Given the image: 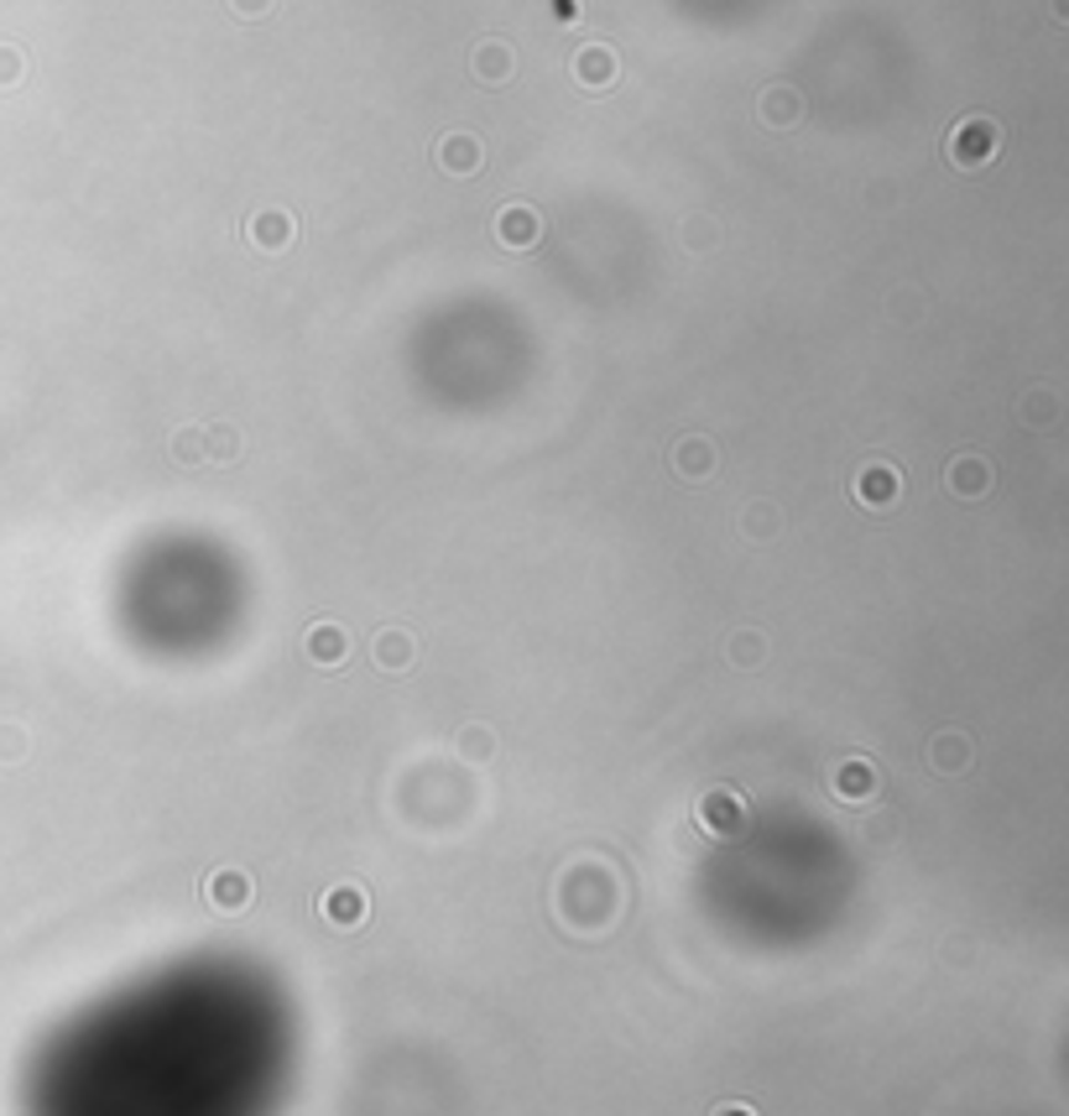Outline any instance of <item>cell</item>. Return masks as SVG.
Returning <instances> with one entry per match:
<instances>
[{
    "label": "cell",
    "instance_id": "obj_1",
    "mask_svg": "<svg viewBox=\"0 0 1069 1116\" xmlns=\"http://www.w3.org/2000/svg\"><path fill=\"white\" fill-rule=\"evenodd\" d=\"M945 152H949V162H955L960 172L986 168V162L1001 152V125L991 121V115H966V121L949 131Z\"/></svg>",
    "mask_w": 1069,
    "mask_h": 1116
},
{
    "label": "cell",
    "instance_id": "obj_2",
    "mask_svg": "<svg viewBox=\"0 0 1069 1116\" xmlns=\"http://www.w3.org/2000/svg\"><path fill=\"white\" fill-rule=\"evenodd\" d=\"M694 820H699V830L715 835V841H736L746 830V820H752V808H746V798L736 788H709V793H699Z\"/></svg>",
    "mask_w": 1069,
    "mask_h": 1116
},
{
    "label": "cell",
    "instance_id": "obj_3",
    "mask_svg": "<svg viewBox=\"0 0 1069 1116\" xmlns=\"http://www.w3.org/2000/svg\"><path fill=\"white\" fill-rule=\"evenodd\" d=\"M204 903L209 913H220V918H235L256 903V876L245 872V866H220V872L204 876Z\"/></svg>",
    "mask_w": 1069,
    "mask_h": 1116
},
{
    "label": "cell",
    "instance_id": "obj_4",
    "mask_svg": "<svg viewBox=\"0 0 1069 1116\" xmlns=\"http://www.w3.org/2000/svg\"><path fill=\"white\" fill-rule=\"evenodd\" d=\"M881 788V773L871 756H846V762H835V773H829V793L840 798V804H871Z\"/></svg>",
    "mask_w": 1069,
    "mask_h": 1116
},
{
    "label": "cell",
    "instance_id": "obj_5",
    "mask_svg": "<svg viewBox=\"0 0 1069 1116\" xmlns=\"http://www.w3.org/2000/svg\"><path fill=\"white\" fill-rule=\"evenodd\" d=\"M715 464H720V449L709 433H684L678 444H673V475L689 485H705L715 475Z\"/></svg>",
    "mask_w": 1069,
    "mask_h": 1116
},
{
    "label": "cell",
    "instance_id": "obj_6",
    "mask_svg": "<svg viewBox=\"0 0 1069 1116\" xmlns=\"http://www.w3.org/2000/svg\"><path fill=\"white\" fill-rule=\"evenodd\" d=\"M319 913H324V924L334 928H361L365 918H371V897H365L361 882H334L324 897H319Z\"/></svg>",
    "mask_w": 1069,
    "mask_h": 1116
},
{
    "label": "cell",
    "instance_id": "obj_7",
    "mask_svg": "<svg viewBox=\"0 0 1069 1116\" xmlns=\"http://www.w3.org/2000/svg\"><path fill=\"white\" fill-rule=\"evenodd\" d=\"M945 485L960 501H981V496H991L997 470H991V460H986V454H955V460H949V470H945Z\"/></svg>",
    "mask_w": 1069,
    "mask_h": 1116
},
{
    "label": "cell",
    "instance_id": "obj_8",
    "mask_svg": "<svg viewBox=\"0 0 1069 1116\" xmlns=\"http://www.w3.org/2000/svg\"><path fill=\"white\" fill-rule=\"evenodd\" d=\"M433 168L448 172V178H475L485 168V147L470 131H454V137H444L433 147Z\"/></svg>",
    "mask_w": 1069,
    "mask_h": 1116
},
{
    "label": "cell",
    "instance_id": "obj_9",
    "mask_svg": "<svg viewBox=\"0 0 1069 1116\" xmlns=\"http://www.w3.org/2000/svg\"><path fill=\"white\" fill-rule=\"evenodd\" d=\"M303 657H309L313 668H340L350 657V632L340 621H313L309 632H303Z\"/></svg>",
    "mask_w": 1069,
    "mask_h": 1116
},
{
    "label": "cell",
    "instance_id": "obj_10",
    "mask_svg": "<svg viewBox=\"0 0 1069 1116\" xmlns=\"http://www.w3.org/2000/svg\"><path fill=\"white\" fill-rule=\"evenodd\" d=\"M616 73H622V58H616V48H605V42H585V48L574 52V79H579V89H589V94L611 89V84H616Z\"/></svg>",
    "mask_w": 1069,
    "mask_h": 1116
},
{
    "label": "cell",
    "instance_id": "obj_11",
    "mask_svg": "<svg viewBox=\"0 0 1069 1116\" xmlns=\"http://www.w3.org/2000/svg\"><path fill=\"white\" fill-rule=\"evenodd\" d=\"M496 241L506 245V251H533V245L543 241V214H537L533 204H506L496 214Z\"/></svg>",
    "mask_w": 1069,
    "mask_h": 1116
},
{
    "label": "cell",
    "instance_id": "obj_12",
    "mask_svg": "<svg viewBox=\"0 0 1069 1116\" xmlns=\"http://www.w3.org/2000/svg\"><path fill=\"white\" fill-rule=\"evenodd\" d=\"M371 663H376L381 673H407L417 663V636L407 632V626H381V632L371 636Z\"/></svg>",
    "mask_w": 1069,
    "mask_h": 1116
},
{
    "label": "cell",
    "instance_id": "obj_13",
    "mask_svg": "<svg viewBox=\"0 0 1069 1116\" xmlns=\"http://www.w3.org/2000/svg\"><path fill=\"white\" fill-rule=\"evenodd\" d=\"M245 235H251L256 251H288V245L297 241V220L288 209H256L251 224H245Z\"/></svg>",
    "mask_w": 1069,
    "mask_h": 1116
},
{
    "label": "cell",
    "instance_id": "obj_14",
    "mask_svg": "<svg viewBox=\"0 0 1069 1116\" xmlns=\"http://www.w3.org/2000/svg\"><path fill=\"white\" fill-rule=\"evenodd\" d=\"M897 491H902V475H897L892 464H866L861 475H856V485H850V496L861 501V506H871V512H887L897 501Z\"/></svg>",
    "mask_w": 1069,
    "mask_h": 1116
},
{
    "label": "cell",
    "instance_id": "obj_15",
    "mask_svg": "<svg viewBox=\"0 0 1069 1116\" xmlns=\"http://www.w3.org/2000/svg\"><path fill=\"white\" fill-rule=\"evenodd\" d=\"M970 762H976V746H970L966 731H939V736L929 741V767H934L939 777L970 773Z\"/></svg>",
    "mask_w": 1069,
    "mask_h": 1116
},
{
    "label": "cell",
    "instance_id": "obj_16",
    "mask_svg": "<svg viewBox=\"0 0 1069 1116\" xmlns=\"http://www.w3.org/2000/svg\"><path fill=\"white\" fill-rule=\"evenodd\" d=\"M512 69H517V63H512V48H506L501 37H485L481 48H475V58H470V73H475L481 84H491V89L506 84Z\"/></svg>",
    "mask_w": 1069,
    "mask_h": 1116
},
{
    "label": "cell",
    "instance_id": "obj_17",
    "mask_svg": "<svg viewBox=\"0 0 1069 1116\" xmlns=\"http://www.w3.org/2000/svg\"><path fill=\"white\" fill-rule=\"evenodd\" d=\"M762 121L777 125V131H788V125L804 121V100H798V89L794 84L762 89Z\"/></svg>",
    "mask_w": 1069,
    "mask_h": 1116
},
{
    "label": "cell",
    "instance_id": "obj_18",
    "mask_svg": "<svg viewBox=\"0 0 1069 1116\" xmlns=\"http://www.w3.org/2000/svg\"><path fill=\"white\" fill-rule=\"evenodd\" d=\"M454 752L465 756L470 767H485V762L496 756V731H491V725H460V736H454Z\"/></svg>",
    "mask_w": 1069,
    "mask_h": 1116
},
{
    "label": "cell",
    "instance_id": "obj_19",
    "mask_svg": "<svg viewBox=\"0 0 1069 1116\" xmlns=\"http://www.w3.org/2000/svg\"><path fill=\"white\" fill-rule=\"evenodd\" d=\"M725 657H730L736 668H762V663H767V636L752 632V626H742V632L725 642Z\"/></svg>",
    "mask_w": 1069,
    "mask_h": 1116
},
{
    "label": "cell",
    "instance_id": "obj_20",
    "mask_svg": "<svg viewBox=\"0 0 1069 1116\" xmlns=\"http://www.w3.org/2000/svg\"><path fill=\"white\" fill-rule=\"evenodd\" d=\"M1018 418L1028 429H1053V423H1059V396H1053L1049 386H1038V392H1028L1018 402Z\"/></svg>",
    "mask_w": 1069,
    "mask_h": 1116
},
{
    "label": "cell",
    "instance_id": "obj_21",
    "mask_svg": "<svg viewBox=\"0 0 1069 1116\" xmlns=\"http://www.w3.org/2000/svg\"><path fill=\"white\" fill-rule=\"evenodd\" d=\"M777 527H783V516H777L773 501H752L742 516V533L746 537H757V543H767V537H777Z\"/></svg>",
    "mask_w": 1069,
    "mask_h": 1116
},
{
    "label": "cell",
    "instance_id": "obj_22",
    "mask_svg": "<svg viewBox=\"0 0 1069 1116\" xmlns=\"http://www.w3.org/2000/svg\"><path fill=\"white\" fill-rule=\"evenodd\" d=\"M204 454H209L214 464L241 460V433L230 429V423H214V429H204Z\"/></svg>",
    "mask_w": 1069,
    "mask_h": 1116
},
{
    "label": "cell",
    "instance_id": "obj_23",
    "mask_svg": "<svg viewBox=\"0 0 1069 1116\" xmlns=\"http://www.w3.org/2000/svg\"><path fill=\"white\" fill-rule=\"evenodd\" d=\"M678 235H684V245H689V251H715V241H720V224L709 220V214H689Z\"/></svg>",
    "mask_w": 1069,
    "mask_h": 1116
},
{
    "label": "cell",
    "instance_id": "obj_24",
    "mask_svg": "<svg viewBox=\"0 0 1069 1116\" xmlns=\"http://www.w3.org/2000/svg\"><path fill=\"white\" fill-rule=\"evenodd\" d=\"M173 460H178V464L204 460V429H178V439H173Z\"/></svg>",
    "mask_w": 1069,
    "mask_h": 1116
},
{
    "label": "cell",
    "instance_id": "obj_25",
    "mask_svg": "<svg viewBox=\"0 0 1069 1116\" xmlns=\"http://www.w3.org/2000/svg\"><path fill=\"white\" fill-rule=\"evenodd\" d=\"M21 73H27V58H21L17 48H0V89H6V84H17Z\"/></svg>",
    "mask_w": 1069,
    "mask_h": 1116
},
{
    "label": "cell",
    "instance_id": "obj_26",
    "mask_svg": "<svg viewBox=\"0 0 1069 1116\" xmlns=\"http://www.w3.org/2000/svg\"><path fill=\"white\" fill-rule=\"evenodd\" d=\"M272 6H276V0H230V11H235L241 21H261Z\"/></svg>",
    "mask_w": 1069,
    "mask_h": 1116
},
{
    "label": "cell",
    "instance_id": "obj_27",
    "mask_svg": "<svg viewBox=\"0 0 1069 1116\" xmlns=\"http://www.w3.org/2000/svg\"><path fill=\"white\" fill-rule=\"evenodd\" d=\"M709 1116H762L752 1100H720V1106H709Z\"/></svg>",
    "mask_w": 1069,
    "mask_h": 1116
},
{
    "label": "cell",
    "instance_id": "obj_28",
    "mask_svg": "<svg viewBox=\"0 0 1069 1116\" xmlns=\"http://www.w3.org/2000/svg\"><path fill=\"white\" fill-rule=\"evenodd\" d=\"M21 756V731H0V762H17Z\"/></svg>",
    "mask_w": 1069,
    "mask_h": 1116
},
{
    "label": "cell",
    "instance_id": "obj_29",
    "mask_svg": "<svg viewBox=\"0 0 1069 1116\" xmlns=\"http://www.w3.org/2000/svg\"><path fill=\"white\" fill-rule=\"evenodd\" d=\"M558 6V21H579V0H553Z\"/></svg>",
    "mask_w": 1069,
    "mask_h": 1116
}]
</instances>
